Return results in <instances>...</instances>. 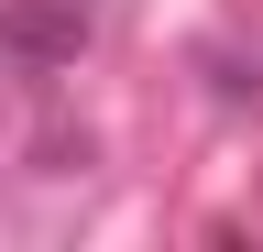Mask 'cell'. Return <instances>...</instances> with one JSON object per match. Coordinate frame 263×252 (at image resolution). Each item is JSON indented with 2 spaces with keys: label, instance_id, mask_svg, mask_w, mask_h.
I'll return each mask as SVG.
<instances>
[{
  "label": "cell",
  "instance_id": "cell-1",
  "mask_svg": "<svg viewBox=\"0 0 263 252\" xmlns=\"http://www.w3.org/2000/svg\"><path fill=\"white\" fill-rule=\"evenodd\" d=\"M0 44L11 55H77L88 44V0H22V11H0Z\"/></svg>",
  "mask_w": 263,
  "mask_h": 252
}]
</instances>
